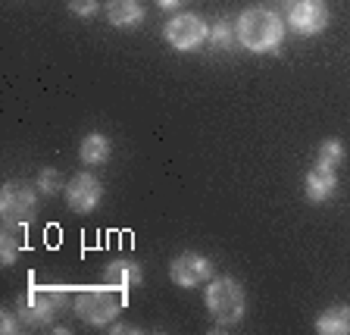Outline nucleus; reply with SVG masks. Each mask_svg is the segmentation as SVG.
<instances>
[{"instance_id": "39448f33", "label": "nucleus", "mask_w": 350, "mask_h": 335, "mask_svg": "<svg viewBox=\"0 0 350 335\" xmlns=\"http://www.w3.org/2000/svg\"><path fill=\"white\" fill-rule=\"evenodd\" d=\"M38 213V197L35 188H29L25 182H7L0 191V216H3V226L10 229H25L35 223Z\"/></svg>"}, {"instance_id": "ddd939ff", "label": "nucleus", "mask_w": 350, "mask_h": 335, "mask_svg": "<svg viewBox=\"0 0 350 335\" xmlns=\"http://www.w3.org/2000/svg\"><path fill=\"white\" fill-rule=\"evenodd\" d=\"M316 332L319 335H350V307L347 304H335L322 310L316 320Z\"/></svg>"}, {"instance_id": "dca6fc26", "label": "nucleus", "mask_w": 350, "mask_h": 335, "mask_svg": "<svg viewBox=\"0 0 350 335\" xmlns=\"http://www.w3.org/2000/svg\"><path fill=\"white\" fill-rule=\"evenodd\" d=\"M344 160V145L338 138H328L322 141L319 147V157H316V166H325V169H338V163Z\"/></svg>"}, {"instance_id": "f8f14e48", "label": "nucleus", "mask_w": 350, "mask_h": 335, "mask_svg": "<svg viewBox=\"0 0 350 335\" xmlns=\"http://www.w3.org/2000/svg\"><path fill=\"white\" fill-rule=\"evenodd\" d=\"M107 282L116 285V288H122V292H129V288H135V285H141V266L135 260H129V257H119V260H113L107 266Z\"/></svg>"}, {"instance_id": "20e7f679", "label": "nucleus", "mask_w": 350, "mask_h": 335, "mask_svg": "<svg viewBox=\"0 0 350 335\" xmlns=\"http://www.w3.org/2000/svg\"><path fill=\"white\" fill-rule=\"evenodd\" d=\"M244 288H241L234 279H213L210 288H206V310L213 314V320L219 326H234L244 317Z\"/></svg>"}, {"instance_id": "aec40b11", "label": "nucleus", "mask_w": 350, "mask_h": 335, "mask_svg": "<svg viewBox=\"0 0 350 335\" xmlns=\"http://www.w3.org/2000/svg\"><path fill=\"white\" fill-rule=\"evenodd\" d=\"M19 326H22V317L19 314H10V310H3V314H0V332L13 335V332H19Z\"/></svg>"}, {"instance_id": "4468645a", "label": "nucleus", "mask_w": 350, "mask_h": 335, "mask_svg": "<svg viewBox=\"0 0 350 335\" xmlns=\"http://www.w3.org/2000/svg\"><path fill=\"white\" fill-rule=\"evenodd\" d=\"M79 157L88 163V166H100V163L109 160V138L100 135V132H91L79 147Z\"/></svg>"}, {"instance_id": "6ab92c4d", "label": "nucleus", "mask_w": 350, "mask_h": 335, "mask_svg": "<svg viewBox=\"0 0 350 335\" xmlns=\"http://www.w3.org/2000/svg\"><path fill=\"white\" fill-rule=\"evenodd\" d=\"M69 13L81 16V19H91V16L100 13V0H69Z\"/></svg>"}, {"instance_id": "7ed1b4c3", "label": "nucleus", "mask_w": 350, "mask_h": 335, "mask_svg": "<svg viewBox=\"0 0 350 335\" xmlns=\"http://www.w3.org/2000/svg\"><path fill=\"white\" fill-rule=\"evenodd\" d=\"M125 304V292L116 285H81L75 292V314L79 320H85L88 326H107L119 317Z\"/></svg>"}, {"instance_id": "0eeeda50", "label": "nucleus", "mask_w": 350, "mask_h": 335, "mask_svg": "<svg viewBox=\"0 0 350 335\" xmlns=\"http://www.w3.org/2000/svg\"><path fill=\"white\" fill-rule=\"evenodd\" d=\"M288 25H291L297 35L310 38L325 32L328 25V7L322 0H288Z\"/></svg>"}, {"instance_id": "6e6552de", "label": "nucleus", "mask_w": 350, "mask_h": 335, "mask_svg": "<svg viewBox=\"0 0 350 335\" xmlns=\"http://www.w3.org/2000/svg\"><path fill=\"white\" fill-rule=\"evenodd\" d=\"M103 197V188L97 182V175L91 173H79L72 175V182L66 185V204L72 213H91Z\"/></svg>"}, {"instance_id": "f3484780", "label": "nucleus", "mask_w": 350, "mask_h": 335, "mask_svg": "<svg viewBox=\"0 0 350 335\" xmlns=\"http://www.w3.org/2000/svg\"><path fill=\"white\" fill-rule=\"evenodd\" d=\"M234 38H238V35H234V29L228 25L226 19H219L216 25H210V41H213V47H216V51H228Z\"/></svg>"}, {"instance_id": "f03ea898", "label": "nucleus", "mask_w": 350, "mask_h": 335, "mask_svg": "<svg viewBox=\"0 0 350 335\" xmlns=\"http://www.w3.org/2000/svg\"><path fill=\"white\" fill-rule=\"evenodd\" d=\"M69 295H75L69 285H41L31 279L29 288L22 292L19 304H16V314L22 317V326H47L66 307Z\"/></svg>"}, {"instance_id": "9d476101", "label": "nucleus", "mask_w": 350, "mask_h": 335, "mask_svg": "<svg viewBox=\"0 0 350 335\" xmlns=\"http://www.w3.org/2000/svg\"><path fill=\"white\" fill-rule=\"evenodd\" d=\"M144 16L147 10L141 7V0H109L107 3V19L116 29H138Z\"/></svg>"}, {"instance_id": "9b49d317", "label": "nucleus", "mask_w": 350, "mask_h": 335, "mask_svg": "<svg viewBox=\"0 0 350 335\" xmlns=\"http://www.w3.org/2000/svg\"><path fill=\"white\" fill-rule=\"evenodd\" d=\"M338 188V175L335 169H325V166H313L306 173V197L313 201V204H322L328 197L335 195Z\"/></svg>"}, {"instance_id": "2eb2a0df", "label": "nucleus", "mask_w": 350, "mask_h": 335, "mask_svg": "<svg viewBox=\"0 0 350 335\" xmlns=\"http://www.w3.org/2000/svg\"><path fill=\"white\" fill-rule=\"evenodd\" d=\"M19 251H22V229L3 226V235H0V260H3V266H13L19 260Z\"/></svg>"}, {"instance_id": "a211bd4d", "label": "nucleus", "mask_w": 350, "mask_h": 335, "mask_svg": "<svg viewBox=\"0 0 350 335\" xmlns=\"http://www.w3.org/2000/svg\"><path fill=\"white\" fill-rule=\"evenodd\" d=\"M59 188H63V179H59L57 169L47 166L38 173V191H41V195H57Z\"/></svg>"}, {"instance_id": "423d86ee", "label": "nucleus", "mask_w": 350, "mask_h": 335, "mask_svg": "<svg viewBox=\"0 0 350 335\" xmlns=\"http://www.w3.org/2000/svg\"><path fill=\"white\" fill-rule=\"evenodd\" d=\"M163 35H166V41L172 44L175 51H194V47H200L210 38V25L194 13H178L175 19L166 22Z\"/></svg>"}, {"instance_id": "f257e3e1", "label": "nucleus", "mask_w": 350, "mask_h": 335, "mask_svg": "<svg viewBox=\"0 0 350 335\" xmlns=\"http://www.w3.org/2000/svg\"><path fill=\"white\" fill-rule=\"evenodd\" d=\"M234 35L238 41L254 53H272L284 41V22L275 10L250 7L238 16L234 22Z\"/></svg>"}, {"instance_id": "1a4fd4ad", "label": "nucleus", "mask_w": 350, "mask_h": 335, "mask_svg": "<svg viewBox=\"0 0 350 335\" xmlns=\"http://www.w3.org/2000/svg\"><path fill=\"white\" fill-rule=\"evenodd\" d=\"M169 276L182 288H194V285H204L213 279V263L200 254H178L169 266Z\"/></svg>"}, {"instance_id": "412c9836", "label": "nucleus", "mask_w": 350, "mask_h": 335, "mask_svg": "<svg viewBox=\"0 0 350 335\" xmlns=\"http://www.w3.org/2000/svg\"><path fill=\"white\" fill-rule=\"evenodd\" d=\"M182 3H188V0H157V7H163V10H178Z\"/></svg>"}]
</instances>
